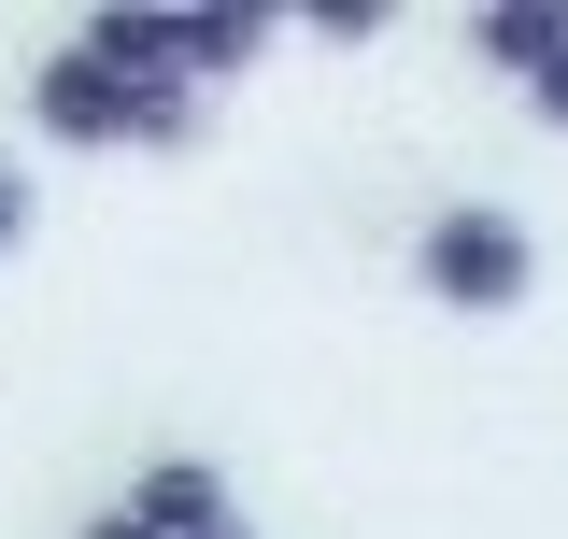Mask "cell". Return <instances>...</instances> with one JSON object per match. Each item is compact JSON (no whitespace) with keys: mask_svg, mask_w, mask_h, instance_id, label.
Returning <instances> with one entry per match:
<instances>
[{"mask_svg":"<svg viewBox=\"0 0 568 539\" xmlns=\"http://www.w3.org/2000/svg\"><path fill=\"white\" fill-rule=\"evenodd\" d=\"M129 511H142L156 539H213V526H242V511H227V482H213L200 455H156V469L129 482Z\"/></svg>","mask_w":568,"mask_h":539,"instance_id":"cell-4","label":"cell"},{"mask_svg":"<svg viewBox=\"0 0 568 539\" xmlns=\"http://www.w3.org/2000/svg\"><path fill=\"white\" fill-rule=\"evenodd\" d=\"M426 298L440 313H526V284H540V242H526V213H497V200H455V213H426Z\"/></svg>","mask_w":568,"mask_h":539,"instance_id":"cell-1","label":"cell"},{"mask_svg":"<svg viewBox=\"0 0 568 539\" xmlns=\"http://www.w3.org/2000/svg\"><path fill=\"white\" fill-rule=\"evenodd\" d=\"M526 114H540V129H568V58L540 71V85H526Z\"/></svg>","mask_w":568,"mask_h":539,"instance_id":"cell-10","label":"cell"},{"mask_svg":"<svg viewBox=\"0 0 568 539\" xmlns=\"http://www.w3.org/2000/svg\"><path fill=\"white\" fill-rule=\"evenodd\" d=\"M384 14H398V0H313L298 29H313V43H384Z\"/></svg>","mask_w":568,"mask_h":539,"instance_id":"cell-8","label":"cell"},{"mask_svg":"<svg viewBox=\"0 0 568 539\" xmlns=\"http://www.w3.org/2000/svg\"><path fill=\"white\" fill-rule=\"evenodd\" d=\"M85 58L114 71V85H185V14H142V0H114V14H85Z\"/></svg>","mask_w":568,"mask_h":539,"instance_id":"cell-3","label":"cell"},{"mask_svg":"<svg viewBox=\"0 0 568 539\" xmlns=\"http://www.w3.org/2000/svg\"><path fill=\"white\" fill-rule=\"evenodd\" d=\"M29 114H43V142L100 156V142H129V85H114V71L71 43V58H43V71H29Z\"/></svg>","mask_w":568,"mask_h":539,"instance_id":"cell-2","label":"cell"},{"mask_svg":"<svg viewBox=\"0 0 568 539\" xmlns=\"http://www.w3.org/2000/svg\"><path fill=\"white\" fill-rule=\"evenodd\" d=\"M469 58L511 71V85H540V71L568 58V14H555V0H497V14H469Z\"/></svg>","mask_w":568,"mask_h":539,"instance_id":"cell-6","label":"cell"},{"mask_svg":"<svg viewBox=\"0 0 568 539\" xmlns=\"http://www.w3.org/2000/svg\"><path fill=\"white\" fill-rule=\"evenodd\" d=\"M200 129H213V100H200V85H129V142H142V156H185Z\"/></svg>","mask_w":568,"mask_h":539,"instance_id":"cell-7","label":"cell"},{"mask_svg":"<svg viewBox=\"0 0 568 539\" xmlns=\"http://www.w3.org/2000/svg\"><path fill=\"white\" fill-rule=\"evenodd\" d=\"M85 539H156V526H142V511H100V526H85Z\"/></svg>","mask_w":568,"mask_h":539,"instance_id":"cell-11","label":"cell"},{"mask_svg":"<svg viewBox=\"0 0 568 539\" xmlns=\"http://www.w3.org/2000/svg\"><path fill=\"white\" fill-rule=\"evenodd\" d=\"M14 242H29V171L0 156V256H14Z\"/></svg>","mask_w":568,"mask_h":539,"instance_id":"cell-9","label":"cell"},{"mask_svg":"<svg viewBox=\"0 0 568 539\" xmlns=\"http://www.w3.org/2000/svg\"><path fill=\"white\" fill-rule=\"evenodd\" d=\"M213 539H242V526H213Z\"/></svg>","mask_w":568,"mask_h":539,"instance_id":"cell-12","label":"cell"},{"mask_svg":"<svg viewBox=\"0 0 568 539\" xmlns=\"http://www.w3.org/2000/svg\"><path fill=\"white\" fill-rule=\"evenodd\" d=\"M271 29H284L271 0H213V14H185V85H200V100H213V85H242Z\"/></svg>","mask_w":568,"mask_h":539,"instance_id":"cell-5","label":"cell"}]
</instances>
